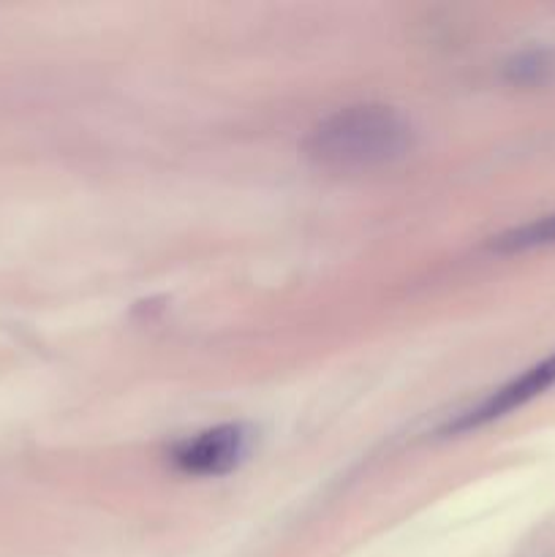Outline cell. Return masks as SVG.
<instances>
[{
    "label": "cell",
    "mask_w": 555,
    "mask_h": 557,
    "mask_svg": "<svg viewBox=\"0 0 555 557\" xmlns=\"http://www.w3.org/2000/svg\"><path fill=\"white\" fill-rule=\"evenodd\" d=\"M411 147V125L392 107L359 103L337 109L310 131L305 150L319 166L335 172L384 166Z\"/></svg>",
    "instance_id": "obj_1"
},
{
    "label": "cell",
    "mask_w": 555,
    "mask_h": 557,
    "mask_svg": "<svg viewBox=\"0 0 555 557\" xmlns=\"http://www.w3.org/2000/svg\"><path fill=\"white\" fill-rule=\"evenodd\" d=\"M254 444V433L245 424H218L183 438L172 449V462L188 476H223L234 471Z\"/></svg>",
    "instance_id": "obj_2"
},
{
    "label": "cell",
    "mask_w": 555,
    "mask_h": 557,
    "mask_svg": "<svg viewBox=\"0 0 555 557\" xmlns=\"http://www.w3.org/2000/svg\"><path fill=\"white\" fill-rule=\"evenodd\" d=\"M555 386V354L553 357L542 359L533 368L522 370L520 375H515L511 381H506L504 386L490 392L488 397L477 403V406L466 408L462 413H457L455 422H449L444 428L446 435H460L471 433V430L484 428V424L495 422V419L509 417L511 411L522 408L526 403L536 400L539 395H544L547 389Z\"/></svg>",
    "instance_id": "obj_3"
},
{
    "label": "cell",
    "mask_w": 555,
    "mask_h": 557,
    "mask_svg": "<svg viewBox=\"0 0 555 557\" xmlns=\"http://www.w3.org/2000/svg\"><path fill=\"white\" fill-rule=\"evenodd\" d=\"M544 245H555V212L501 234L493 243V248L504 250V253H515V250L544 248Z\"/></svg>",
    "instance_id": "obj_4"
}]
</instances>
